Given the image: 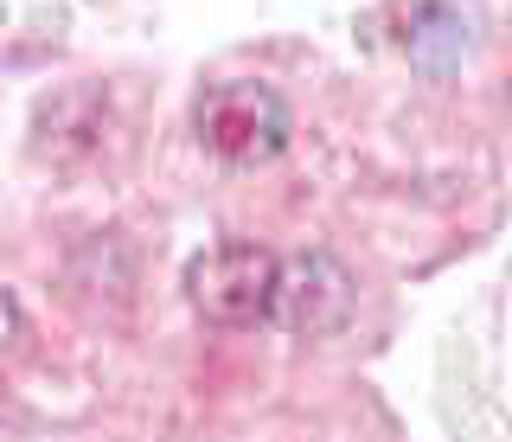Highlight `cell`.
I'll return each mask as SVG.
<instances>
[{"mask_svg":"<svg viewBox=\"0 0 512 442\" xmlns=\"http://www.w3.org/2000/svg\"><path fill=\"white\" fill-rule=\"evenodd\" d=\"M192 129H199V141L218 154V161L263 167V161H276L288 148L295 116H288L282 90L256 84V77H218V84H205L199 103H192Z\"/></svg>","mask_w":512,"mask_h":442,"instance_id":"cell-1","label":"cell"},{"mask_svg":"<svg viewBox=\"0 0 512 442\" xmlns=\"http://www.w3.org/2000/svg\"><path fill=\"white\" fill-rule=\"evenodd\" d=\"M276 270L263 244H218L186 263V302L212 327H263L276 314Z\"/></svg>","mask_w":512,"mask_h":442,"instance_id":"cell-2","label":"cell"},{"mask_svg":"<svg viewBox=\"0 0 512 442\" xmlns=\"http://www.w3.org/2000/svg\"><path fill=\"white\" fill-rule=\"evenodd\" d=\"M352 302H359V282H352V270L333 250H295L276 270V314L269 321L282 334L320 340V334H340L352 321Z\"/></svg>","mask_w":512,"mask_h":442,"instance_id":"cell-3","label":"cell"},{"mask_svg":"<svg viewBox=\"0 0 512 442\" xmlns=\"http://www.w3.org/2000/svg\"><path fill=\"white\" fill-rule=\"evenodd\" d=\"M480 45V0H423L404 26V52L416 71L448 77L474 58Z\"/></svg>","mask_w":512,"mask_h":442,"instance_id":"cell-4","label":"cell"},{"mask_svg":"<svg viewBox=\"0 0 512 442\" xmlns=\"http://www.w3.org/2000/svg\"><path fill=\"white\" fill-rule=\"evenodd\" d=\"M13 334H20V302H13V289H0V353L13 346Z\"/></svg>","mask_w":512,"mask_h":442,"instance_id":"cell-5","label":"cell"}]
</instances>
